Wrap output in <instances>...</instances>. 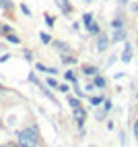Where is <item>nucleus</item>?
Masks as SVG:
<instances>
[{
	"instance_id": "nucleus-1",
	"label": "nucleus",
	"mask_w": 138,
	"mask_h": 147,
	"mask_svg": "<svg viewBox=\"0 0 138 147\" xmlns=\"http://www.w3.org/2000/svg\"><path fill=\"white\" fill-rule=\"evenodd\" d=\"M37 131L35 129H25L19 133V145H23V147H35L37 145Z\"/></svg>"
},
{
	"instance_id": "nucleus-2",
	"label": "nucleus",
	"mask_w": 138,
	"mask_h": 147,
	"mask_svg": "<svg viewBox=\"0 0 138 147\" xmlns=\"http://www.w3.org/2000/svg\"><path fill=\"white\" fill-rule=\"evenodd\" d=\"M85 118H87V112L83 110V108H81V106L74 108V120H76L78 124H83V122H85Z\"/></svg>"
},
{
	"instance_id": "nucleus-3",
	"label": "nucleus",
	"mask_w": 138,
	"mask_h": 147,
	"mask_svg": "<svg viewBox=\"0 0 138 147\" xmlns=\"http://www.w3.org/2000/svg\"><path fill=\"white\" fill-rule=\"evenodd\" d=\"M107 44H109V37H107V35H99V40H97V50L105 52L107 50Z\"/></svg>"
},
{
	"instance_id": "nucleus-4",
	"label": "nucleus",
	"mask_w": 138,
	"mask_h": 147,
	"mask_svg": "<svg viewBox=\"0 0 138 147\" xmlns=\"http://www.w3.org/2000/svg\"><path fill=\"white\" fill-rule=\"evenodd\" d=\"M122 60H124V62H130V60H132V46H130V44H126L124 54H122Z\"/></svg>"
},
{
	"instance_id": "nucleus-5",
	"label": "nucleus",
	"mask_w": 138,
	"mask_h": 147,
	"mask_svg": "<svg viewBox=\"0 0 138 147\" xmlns=\"http://www.w3.org/2000/svg\"><path fill=\"white\" fill-rule=\"evenodd\" d=\"M113 42H120V40H126V31L120 27V29H115V33H113V37H111Z\"/></svg>"
},
{
	"instance_id": "nucleus-6",
	"label": "nucleus",
	"mask_w": 138,
	"mask_h": 147,
	"mask_svg": "<svg viewBox=\"0 0 138 147\" xmlns=\"http://www.w3.org/2000/svg\"><path fill=\"white\" fill-rule=\"evenodd\" d=\"M107 85L105 77H95V87H99V89H103V87Z\"/></svg>"
},
{
	"instance_id": "nucleus-7",
	"label": "nucleus",
	"mask_w": 138,
	"mask_h": 147,
	"mask_svg": "<svg viewBox=\"0 0 138 147\" xmlns=\"http://www.w3.org/2000/svg\"><path fill=\"white\" fill-rule=\"evenodd\" d=\"M56 2H58V6H60L64 13H70V6H68V0H56Z\"/></svg>"
},
{
	"instance_id": "nucleus-8",
	"label": "nucleus",
	"mask_w": 138,
	"mask_h": 147,
	"mask_svg": "<svg viewBox=\"0 0 138 147\" xmlns=\"http://www.w3.org/2000/svg\"><path fill=\"white\" fill-rule=\"evenodd\" d=\"M68 104H70V106H72V110H74V108L81 106V100H78V97H68Z\"/></svg>"
},
{
	"instance_id": "nucleus-9",
	"label": "nucleus",
	"mask_w": 138,
	"mask_h": 147,
	"mask_svg": "<svg viewBox=\"0 0 138 147\" xmlns=\"http://www.w3.org/2000/svg\"><path fill=\"white\" fill-rule=\"evenodd\" d=\"M83 23H85V27H89V25L93 23V15H91V13H87V15L83 17Z\"/></svg>"
},
{
	"instance_id": "nucleus-10",
	"label": "nucleus",
	"mask_w": 138,
	"mask_h": 147,
	"mask_svg": "<svg viewBox=\"0 0 138 147\" xmlns=\"http://www.w3.org/2000/svg\"><path fill=\"white\" fill-rule=\"evenodd\" d=\"M83 73H85V75H95V73H97V68H95V66H85V68H83Z\"/></svg>"
},
{
	"instance_id": "nucleus-11",
	"label": "nucleus",
	"mask_w": 138,
	"mask_h": 147,
	"mask_svg": "<svg viewBox=\"0 0 138 147\" xmlns=\"http://www.w3.org/2000/svg\"><path fill=\"white\" fill-rule=\"evenodd\" d=\"M87 29H89L91 33H99V25H97V23H91V25H89Z\"/></svg>"
},
{
	"instance_id": "nucleus-12",
	"label": "nucleus",
	"mask_w": 138,
	"mask_h": 147,
	"mask_svg": "<svg viewBox=\"0 0 138 147\" xmlns=\"http://www.w3.org/2000/svg\"><path fill=\"white\" fill-rule=\"evenodd\" d=\"M6 40L11 42V44H19V42H21V40L17 37V35H6Z\"/></svg>"
},
{
	"instance_id": "nucleus-13",
	"label": "nucleus",
	"mask_w": 138,
	"mask_h": 147,
	"mask_svg": "<svg viewBox=\"0 0 138 147\" xmlns=\"http://www.w3.org/2000/svg\"><path fill=\"white\" fill-rule=\"evenodd\" d=\"M101 102H103V97H91V104L93 106H99Z\"/></svg>"
},
{
	"instance_id": "nucleus-14",
	"label": "nucleus",
	"mask_w": 138,
	"mask_h": 147,
	"mask_svg": "<svg viewBox=\"0 0 138 147\" xmlns=\"http://www.w3.org/2000/svg\"><path fill=\"white\" fill-rule=\"evenodd\" d=\"M66 79H68V81H72V83H76V79H74V73H72V71H68V73H66Z\"/></svg>"
},
{
	"instance_id": "nucleus-15",
	"label": "nucleus",
	"mask_w": 138,
	"mask_h": 147,
	"mask_svg": "<svg viewBox=\"0 0 138 147\" xmlns=\"http://www.w3.org/2000/svg\"><path fill=\"white\" fill-rule=\"evenodd\" d=\"M39 35H41V42L43 44H50V35H47V33H39Z\"/></svg>"
},
{
	"instance_id": "nucleus-16",
	"label": "nucleus",
	"mask_w": 138,
	"mask_h": 147,
	"mask_svg": "<svg viewBox=\"0 0 138 147\" xmlns=\"http://www.w3.org/2000/svg\"><path fill=\"white\" fill-rule=\"evenodd\" d=\"M47 85H50V87H60V85H58L54 79H47Z\"/></svg>"
},
{
	"instance_id": "nucleus-17",
	"label": "nucleus",
	"mask_w": 138,
	"mask_h": 147,
	"mask_svg": "<svg viewBox=\"0 0 138 147\" xmlns=\"http://www.w3.org/2000/svg\"><path fill=\"white\" fill-rule=\"evenodd\" d=\"M134 137L138 139V118H136V122H134Z\"/></svg>"
},
{
	"instance_id": "nucleus-18",
	"label": "nucleus",
	"mask_w": 138,
	"mask_h": 147,
	"mask_svg": "<svg viewBox=\"0 0 138 147\" xmlns=\"http://www.w3.org/2000/svg\"><path fill=\"white\" fill-rule=\"evenodd\" d=\"M113 27H115V29L122 27V21H120V19H115V21H113Z\"/></svg>"
},
{
	"instance_id": "nucleus-19",
	"label": "nucleus",
	"mask_w": 138,
	"mask_h": 147,
	"mask_svg": "<svg viewBox=\"0 0 138 147\" xmlns=\"http://www.w3.org/2000/svg\"><path fill=\"white\" fill-rule=\"evenodd\" d=\"M45 23H47V25L52 27V25H54V19H52V17H45Z\"/></svg>"
},
{
	"instance_id": "nucleus-20",
	"label": "nucleus",
	"mask_w": 138,
	"mask_h": 147,
	"mask_svg": "<svg viewBox=\"0 0 138 147\" xmlns=\"http://www.w3.org/2000/svg\"><path fill=\"white\" fill-rule=\"evenodd\" d=\"M0 6H2V8H8V6H11V4H8V2H6V0H0Z\"/></svg>"
},
{
	"instance_id": "nucleus-21",
	"label": "nucleus",
	"mask_w": 138,
	"mask_h": 147,
	"mask_svg": "<svg viewBox=\"0 0 138 147\" xmlns=\"http://www.w3.org/2000/svg\"><path fill=\"white\" fill-rule=\"evenodd\" d=\"M117 2H120V4H126V2H128V0H117Z\"/></svg>"
},
{
	"instance_id": "nucleus-22",
	"label": "nucleus",
	"mask_w": 138,
	"mask_h": 147,
	"mask_svg": "<svg viewBox=\"0 0 138 147\" xmlns=\"http://www.w3.org/2000/svg\"><path fill=\"white\" fill-rule=\"evenodd\" d=\"M136 100H138V93H136Z\"/></svg>"
},
{
	"instance_id": "nucleus-23",
	"label": "nucleus",
	"mask_w": 138,
	"mask_h": 147,
	"mask_svg": "<svg viewBox=\"0 0 138 147\" xmlns=\"http://www.w3.org/2000/svg\"><path fill=\"white\" fill-rule=\"evenodd\" d=\"M89 2H91V0H89Z\"/></svg>"
},
{
	"instance_id": "nucleus-24",
	"label": "nucleus",
	"mask_w": 138,
	"mask_h": 147,
	"mask_svg": "<svg viewBox=\"0 0 138 147\" xmlns=\"http://www.w3.org/2000/svg\"><path fill=\"white\" fill-rule=\"evenodd\" d=\"M19 147H21V145H19Z\"/></svg>"
},
{
	"instance_id": "nucleus-25",
	"label": "nucleus",
	"mask_w": 138,
	"mask_h": 147,
	"mask_svg": "<svg viewBox=\"0 0 138 147\" xmlns=\"http://www.w3.org/2000/svg\"><path fill=\"white\" fill-rule=\"evenodd\" d=\"M21 147H23V145H21Z\"/></svg>"
}]
</instances>
